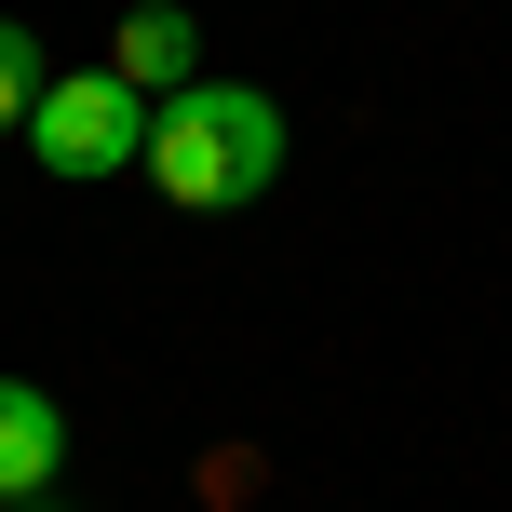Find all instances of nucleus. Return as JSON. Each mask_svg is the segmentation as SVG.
<instances>
[{
  "mask_svg": "<svg viewBox=\"0 0 512 512\" xmlns=\"http://www.w3.org/2000/svg\"><path fill=\"white\" fill-rule=\"evenodd\" d=\"M149 176H162V203H189V216L256 203V189L283 176V108L243 95V81H189V95L149 122Z\"/></svg>",
  "mask_w": 512,
  "mask_h": 512,
  "instance_id": "f257e3e1",
  "label": "nucleus"
},
{
  "mask_svg": "<svg viewBox=\"0 0 512 512\" xmlns=\"http://www.w3.org/2000/svg\"><path fill=\"white\" fill-rule=\"evenodd\" d=\"M27 162L41 176H122V162H149V95H135L122 68H81V81H41V108H27Z\"/></svg>",
  "mask_w": 512,
  "mask_h": 512,
  "instance_id": "f03ea898",
  "label": "nucleus"
},
{
  "mask_svg": "<svg viewBox=\"0 0 512 512\" xmlns=\"http://www.w3.org/2000/svg\"><path fill=\"white\" fill-rule=\"evenodd\" d=\"M108 68H122L149 108H176L189 81H203V27H189L176 0H135V14H122V41H108Z\"/></svg>",
  "mask_w": 512,
  "mask_h": 512,
  "instance_id": "7ed1b4c3",
  "label": "nucleus"
},
{
  "mask_svg": "<svg viewBox=\"0 0 512 512\" xmlns=\"http://www.w3.org/2000/svg\"><path fill=\"white\" fill-rule=\"evenodd\" d=\"M54 472H68V405L0 378V499H54Z\"/></svg>",
  "mask_w": 512,
  "mask_h": 512,
  "instance_id": "20e7f679",
  "label": "nucleus"
},
{
  "mask_svg": "<svg viewBox=\"0 0 512 512\" xmlns=\"http://www.w3.org/2000/svg\"><path fill=\"white\" fill-rule=\"evenodd\" d=\"M41 81H54V68H41V41H27V27L0 14V135H27V108H41Z\"/></svg>",
  "mask_w": 512,
  "mask_h": 512,
  "instance_id": "39448f33",
  "label": "nucleus"
}]
</instances>
